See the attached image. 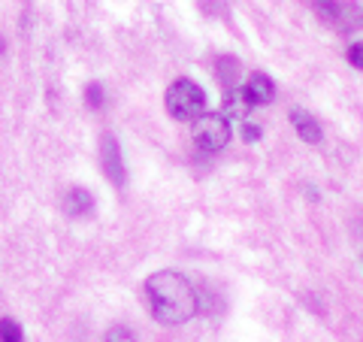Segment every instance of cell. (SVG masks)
Here are the masks:
<instances>
[{
  "label": "cell",
  "mask_w": 363,
  "mask_h": 342,
  "mask_svg": "<svg viewBox=\"0 0 363 342\" xmlns=\"http://www.w3.org/2000/svg\"><path fill=\"white\" fill-rule=\"evenodd\" d=\"M248 106H252V104L245 100L242 88H240V85H233L230 91H227V97H224V112H221V116H224V118H240V121H245Z\"/></svg>",
  "instance_id": "obj_8"
},
{
  "label": "cell",
  "mask_w": 363,
  "mask_h": 342,
  "mask_svg": "<svg viewBox=\"0 0 363 342\" xmlns=\"http://www.w3.org/2000/svg\"><path fill=\"white\" fill-rule=\"evenodd\" d=\"M104 342H136V336L130 333L128 327H121V324H118V327H112V330H109Z\"/></svg>",
  "instance_id": "obj_12"
},
{
  "label": "cell",
  "mask_w": 363,
  "mask_h": 342,
  "mask_svg": "<svg viewBox=\"0 0 363 342\" xmlns=\"http://www.w3.org/2000/svg\"><path fill=\"white\" fill-rule=\"evenodd\" d=\"M242 140L245 143H257L260 140V128H257L255 121H248V118L242 121Z\"/></svg>",
  "instance_id": "obj_13"
},
{
  "label": "cell",
  "mask_w": 363,
  "mask_h": 342,
  "mask_svg": "<svg viewBox=\"0 0 363 342\" xmlns=\"http://www.w3.org/2000/svg\"><path fill=\"white\" fill-rule=\"evenodd\" d=\"M348 61H351V67H357V70H363V43H354L348 49Z\"/></svg>",
  "instance_id": "obj_14"
},
{
  "label": "cell",
  "mask_w": 363,
  "mask_h": 342,
  "mask_svg": "<svg viewBox=\"0 0 363 342\" xmlns=\"http://www.w3.org/2000/svg\"><path fill=\"white\" fill-rule=\"evenodd\" d=\"M85 100H88L91 109H100V106H104V88H100V85H88L85 88Z\"/></svg>",
  "instance_id": "obj_11"
},
{
  "label": "cell",
  "mask_w": 363,
  "mask_h": 342,
  "mask_svg": "<svg viewBox=\"0 0 363 342\" xmlns=\"http://www.w3.org/2000/svg\"><path fill=\"white\" fill-rule=\"evenodd\" d=\"M194 143L203 152H221L230 143V121L221 112H203L194 121Z\"/></svg>",
  "instance_id": "obj_4"
},
{
  "label": "cell",
  "mask_w": 363,
  "mask_h": 342,
  "mask_svg": "<svg viewBox=\"0 0 363 342\" xmlns=\"http://www.w3.org/2000/svg\"><path fill=\"white\" fill-rule=\"evenodd\" d=\"M291 121H294V131L300 133L303 143H321V124H318L306 109H291Z\"/></svg>",
  "instance_id": "obj_7"
},
{
  "label": "cell",
  "mask_w": 363,
  "mask_h": 342,
  "mask_svg": "<svg viewBox=\"0 0 363 342\" xmlns=\"http://www.w3.org/2000/svg\"><path fill=\"white\" fill-rule=\"evenodd\" d=\"M145 297L161 324H185L197 312V291L176 270H161L145 279Z\"/></svg>",
  "instance_id": "obj_1"
},
{
  "label": "cell",
  "mask_w": 363,
  "mask_h": 342,
  "mask_svg": "<svg viewBox=\"0 0 363 342\" xmlns=\"http://www.w3.org/2000/svg\"><path fill=\"white\" fill-rule=\"evenodd\" d=\"M242 94L252 106H264L272 100V94H276V85H272V79L267 73H255V76H248V82L242 85Z\"/></svg>",
  "instance_id": "obj_6"
},
{
  "label": "cell",
  "mask_w": 363,
  "mask_h": 342,
  "mask_svg": "<svg viewBox=\"0 0 363 342\" xmlns=\"http://www.w3.org/2000/svg\"><path fill=\"white\" fill-rule=\"evenodd\" d=\"M167 112L179 121H197L206 112V91L194 79H176L167 88Z\"/></svg>",
  "instance_id": "obj_2"
},
{
  "label": "cell",
  "mask_w": 363,
  "mask_h": 342,
  "mask_svg": "<svg viewBox=\"0 0 363 342\" xmlns=\"http://www.w3.org/2000/svg\"><path fill=\"white\" fill-rule=\"evenodd\" d=\"M0 342H25V333H21L18 321H13V318H0Z\"/></svg>",
  "instance_id": "obj_10"
},
{
  "label": "cell",
  "mask_w": 363,
  "mask_h": 342,
  "mask_svg": "<svg viewBox=\"0 0 363 342\" xmlns=\"http://www.w3.org/2000/svg\"><path fill=\"white\" fill-rule=\"evenodd\" d=\"M100 161H104V173L116 182L118 188H124L128 182V173H124V161H121V149H118V140L116 136H104L100 140Z\"/></svg>",
  "instance_id": "obj_5"
},
{
  "label": "cell",
  "mask_w": 363,
  "mask_h": 342,
  "mask_svg": "<svg viewBox=\"0 0 363 342\" xmlns=\"http://www.w3.org/2000/svg\"><path fill=\"white\" fill-rule=\"evenodd\" d=\"M315 13L336 31H360L363 28V6L354 0H312Z\"/></svg>",
  "instance_id": "obj_3"
},
{
  "label": "cell",
  "mask_w": 363,
  "mask_h": 342,
  "mask_svg": "<svg viewBox=\"0 0 363 342\" xmlns=\"http://www.w3.org/2000/svg\"><path fill=\"white\" fill-rule=\"evenodd\" d=\"M0 52H4V40H0Z\"/></svg>",
  "instance_id": "obj_15"
},
{
  "label": "cell",
  "mask_w": 363,
  "mask_h": 342,
  "mask_svg": "<svg viewBox=\"0 0 363 342\" xmlns=\"http://www.w3.org/2000/svg\"><path fill=\"white\" fill-rule=\"evenodd\" d=\"M91 194L85 188H70L67 191V197H64V212L67 215H73V219H79V215H85L91 209Z\"/></svg>",
  "instance_id": "obj_9"
}]
</instances>
